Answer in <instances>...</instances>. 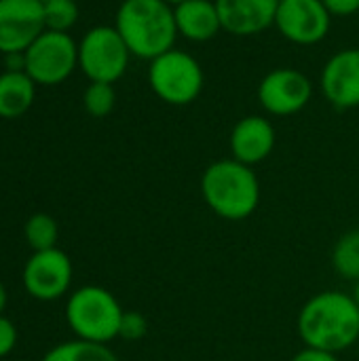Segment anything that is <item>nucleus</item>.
<instances>
[{"mask_svg": "<svg viewBox=\"0 0 359 361\" xmlns=\"http://www.w3.org/2000/svg\"><path fill=\"white\" fill-rule=\"evenodd\" d=\"M305 347L341 353L359 341V307L353 294L328 290L311 296L296 319Z\"/></svg>", "mask_w": 359, "mask_h": 361, "instance_id": "1", "label": "nucleus"}, {"mask_svg": "<svg viewBox=\"0 0 359 361\" xmlns=\"http://www.w3.org/2000/svg\"><path fill=\"white\" fill-rule=\"evenodd\" d=\"M114 27L131 55L146 61L174 49L178 38L174 6L165 0H123Z\"/></svg>", "mask_w": 359, "mask_h": 361, "instance_id": "2", "label": "nucleus"}, {"mask_svg": "<svg viewBox=\"0 0 359 361\" xmlns=\"http://www.w3.org/2000/svg\"><path fill=\"white\" fill-rule=\"evenodd\" d=\"M201 197L218 218L239 222L258 209L260 182L254 167L233 157L220 159L205 167L201 176Z\"/></svg>", "mask_w": 359, "mask_h": 361, "instance_id": "3", "label": "nucleus"}, {"mask_svg": "<svg viewBox=\"0 0 359 361\" xmlns=\"http://www.w3.org/2000/svg\"><path fill=\"white\" fill-rule=\"evenodd\" d=\"M123 313L114 294L99 286L78 288L66 302V322L76 338L99 345L118 338Z\"/></svg>", "mask_w": 359, "mask_h": 361, "instance_id": "4", "label": "nucleus"}, {"mask_svg": "<svg viewBox=\"0 0 359 361\" xmlns=\"http://www.w3.org/2000/svg\"><path fill=\"white\" fill-rule=\"evenodd\" d=\"M148 85L161 102L188 106L203 91L205 72L195 55L174 47L148 61Z\"/></svg>", "mask_w": 359, "mask_h": 361, "instance_id": "5", "label": "nucleus"}, {"mask_svg": "<svg viewBox=\"0 0 359 361\" xmlns=\"http://www.w3.org/2000/svg\"><path fill=\"white\" fill-rule=\"evenodd\" d=\"M131 57L114 25H95L78 42V68L91 82L114 85L125 76Z\"/></svg>", "mask_w": 359, "mask_h": 361, "instance_id": "6", "label": "nucleus"}, {"mask_svg": "<svg viewBox=\"0 0 359 361\" xmlns=\"http://www.w3.org/2000/svg\"><path fill=\"white\" fill-rule=\"evenodd\" d=\"M78 68V42L68 32L44 30L25 49V72L42 87L61 85Z\"/></svg>", "mask_w": 359, "mask_h": 361, "instance_id": "7", "label": "nucleus"}, {"mask_svg": "<svg viewBox=\"0 0 359 361\" xmlns=\"http://www.w3.org/2000/svg\"><path fill=\"white\" fill-rule=\"evenodd\" d=\"M258 102L271 116L298 114L313 97L311 78L296 68H275L258 82Z\"/></svg>", "mask_w": 359, "mask_h": 361, "instance_id": "8", "label": "nucleus"}, {"mask_svg": "<svg viewBox=\"0 0 359 361\" xmlns=\"http://www.w3.org/2000/svg\"><path fill=\"white\" fill-rule=\"evenodd\" d=\"M332 25V15L322 0H279L275 27L277 32L300 47L322 42Z\"/></svg>", "mask_w": 359, "mask_h": 361, "instance_id": "9", "label": "nucleus"}, {"mask_svg": "<svg viewBox=\"0 0 359 361\" xmlns=\"http://www.w3.org/2000/svg\"><path fill=\"white\" fill-rule=\"evenodd\" d=\"M70 283L72 262L68 254L57 247L34 252L23 267V288L36 300H57L70 290Z\"/></svg>", "mask_w": 359, "mask_h": 361, "instance_id": "10", "label": "nucleus"}, {"mask_svg": "<svg viewBox=\"0 0 359 361\" xmlns=\"http://www.w3.org/2000/svg\"><path fill=\"white\" fill-rule=\"evenodd\" d=\"M42 0H0V53H23L44 32Z\"/></svg>", "mask_w": 359, "mask_h": 361, "instance_id": "11", "label": "nucleus"}, {"mask_svg": "<svg viewBox=\"0 0 359 361\" xmlns=\"http://www.w3.org/2000/svg\"><path fill=\"white\" fill-rule=\"evenodd\" d=\"M320 85L324 97L336 110L359 106V49L347 47L336 51L322 68Z\"/></svg>", "mask_w": 359, "mask_h": 361, "instance_id": "12", "label": "nucleus"}, {"mask_svg": "<svg viewBox=\"0 0 359 361\" xmlns=\"http://www.w3.org/2000/svg\"><path fill=\"white\" fill-rule=\"evenodd\" d=\"M222 32L239 38L256 36L275 25L279 0H214Z\"/></svg>", "mask_w": 359, "mask_h": 361, "instance_id": "13", "label": "nucleus"}, {"mask_svg": "<svg viewBox=\"0 0 359 361\" xmlns=\"http://www.w3.org/2000/svg\"><path fill=\"white\" fill-rule=\"evenodd\" d=\"M275 142H277V133L273 123L267 116L250 114L235 123L229 137V148L235 161L254 167L271 157Z\"/></svg>", "mask_w": 359, "mask_h": 361, "instance_id": "14", "label": "nucleus"}, {"mask_svg": "<svg viewBox=\"0 0 359 361\" xmlns=\"http://www.w3.org/2000/svg\"><path fill=\"white\" fill-rule=\"evenodd\" d=\"M178 36L190 42H207L222 32V21L214 0H184L174 6Z\"/></svg>", "mask_w": 359, "mask_h": 361, "instance_id": "15", "label": "nucleus"}, {"mask_svg": "<svg viewBox=\"0 0 359 361\" xmlns=\"http://www.w3.org/2000/svg\"><path fill=\"white\" fill-rule=\"evenodd\" d=\"M36 97V82L28 72H0V118L23 116Z\"/></svg>", "mask_w": 359, "mask_h": 361, "instance_id": "16", "label": "nucleus"}, {"mask_svg": "<svg viewBox=\"0 0 359 361\" xmlns=\"http://www.w3.org/2000/svg\"><path fill=\"white\" fill-rule=\"evenodd\" d=\"M42 361H118V357L108 345L76 338L53 347Z\"/></svg>", "mask_w": 359, "mask_h": 361, "instance_id": "17", "label": "nucleus"}, {"mask_svg": "<svg viewBox=\"0 0 359 361\" xmlns=\"http://www.w3.org/2000/svg\"><path fill=\"white\" fill-rule=\"evenodd\" d=\"M332 269L347 281H359V231L343 235L332 250Z\"/></svg>", "mask_w": 359, "mask_h": 361, "instance_id": "18", "label": "nucleus"}, {"mask_svg": "<svg viewBox=\"0 0 359 361\" xmlns=\"http://www.w3.org/2000/svg\"><path fill=\"white\" fill-rule=\"evenodd\" d=\"M25 241L34 252H44L57 247L59 239V226L49 214H34L25 222Z\"/></svg>", "mask_w": 359, "mask_h": 361, "instance_id": "19", "label": "nucleus"}, {"mask_svg": "<svg viewBox=\"0 0 359 361\" xmlns=\"http://www.w3.org/2000/svg\"><path fill=\"white\" fill-rule=\"evenodd\" d=\"M83 106L89 116L104 118L108 116L116 106V91L110 82H89V87L83 93Z\"/></svg>", "mask_w": 359, "mask_h": 361, "instance_id": "20", "label": "nucleus"}, {"mask_svg": "<svg viewBox=\"0 0 359 361\" xmlns=\"http://www.w3.org/2000/svg\"><path fill=\"white\" fill-rule=\"evenodd\" d=\"M44 4V27L53 32H70L78 21V4L74 0H47Z\"/></svg>", "mask_w": 359, "mask_h": 361, "instance_id": "21", "label": "nucleus"}, {"mask_svg": "<svg viewBox=\"0 0 359 361\" xmlns=\"http://www.w3.org/2000/svg\"><path fill=\"white\" fill-rule=\"evenodd\" d=\"M146 334H148L146 317L138 311H125L121 319V328H118V338L127 343H135V341H142Z\"/></svg>", "mask_w": 359, "mask_h": 361, "instance_id": "22", "label": "nucleus"}, {"mask_svg": "<svg viewBox=\"0 0 359 361\" xmlns=\"http://www.w3.org/2000/svg\"><path fill=\"white\" fill-rule=\"evenodd\" d=\"M17 343V330L13 326V322H8L6 317L0 315V357L8 355L13 351Z\"/></svg>", "mask_w": 359, "mask_h": 361, "instance_id": "23", "label": "nucleus"}, {"mask_svg": "<svg viewBox=\"0 0 359 361\" xmlns=\"http://www.w3.org/2000/svg\"><path fill=\"white\" fill-rule=\"evenodd\" d=\"M332 17H351L359 13V0H322Z\"/></svg>", "mask_w": 359, "mask_h": 361, "instance_id": "24", "label": "nucleus"}, {"mask_svg": "<svg viewBox=\"0 0 359 361\" xmlns=\"http://www.w3.org/2000/svg\"><path fill=\"white\" fill-rule=\"evenodd\" d=\"M290 361H339L336 353H328L322 349H313V347H305L303 351H298Z\"/></svg>", "mask_w": 359, "mask_h": 361, "instance_id": "25", "label": "nucleus"}, {"mask_svg": "<svg viewBox=\"0 0 359 361\" xmlns=\"http://www.w3.org/2000/svg\"><path fill=\"white\" fill-rule=\"evenodd\" d=\"M6 300H8V296H6V290H4V286L0 283V315H2V311L6 309Z\"/></svg>", "mask_w": 359, "mask_h": 361, "instance_id": "26", "label": "nucleus"}, {"mask_svg": "<svg viewBox=\"0 0 359 361\" xmlns=\"http://www.w3.org/2000/svg\"><path fill=\"white\" fill-rule=\"evenodd\" d=\"M353 298H355V302H358L359 307V281L355 283V288H353Z\"/></svg>", "mask_w": 359, "mask_h": 361, "instance_id": "27", "label": "nucleus"}, {"mask_svg": "<svg viewBox=\"0 0 359 361\" xmlns=\"http://www.w3.org/2000/svg\"><path fill=\"white\" fill-rule=\"evenodd\" d=\"M165 2H169L171 6H176V4H180V2H184V0H165Z\"/></svg>", "mask_w": 359, "mask_h": 361, "instance_id": "28", "label": "nucleus"}, {"mask_svg": "<svg viewBox=\"0 0 359 361\" xmlns=\"http://www.w3.org/2000/svg\"><path fill=\"white\" fill-rule=\"evenodd\" d=\"M42 2H47V0H42Z\"/></svg>", "mask_w": 359, "mask_h": 361, "instance_id": "29", "label": "nucleus"}]
</instances>
